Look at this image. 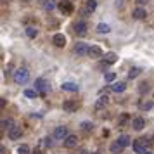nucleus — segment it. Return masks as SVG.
Wrapping results in <instances>:
<instances>
[{
	"instance_id": "obj_27",
	"label": "nucleus",
	"mask_w": 154,
	"mask_h": 154,
	"mask_svg": "<svg viewBox=\"0 0 154 154\" xmlns=\"http://www.w3.org/2000/svg\"><path fill=\"white\" fill-rule=\"evenodd\" d=\"M82 128H83L85 132H92V130H94V123H90V121H83V123H82Z\"/></svg>"
},
{
	"instance_id": "obj_33",
	"label": "nucleus",
	"mask_w": 154,
	"mask_h": 154,
	"mask_svg": "<svg viewBox=\"0 0 154 154\" xmlns=\"http://www.w3.org/2000/svg\"><path fill=\"white\" fill-rule=\"evenodd\" d=\"M36 94H38L36 90H24V95L26 97H36Z\"/></svg>"
},
{
	"instance_id": "obj_10",
	"label": "nucleus",
	"mask_w": 154,
	"mask_h": 154,
	"mask_svg": "<svg viewBox=\"0 0 154 154\" xmlns=\"http://www.w3.org/2000/svg\"><path fill=\"white\" fill-rule=\"evenodd\" d=\"M52 43L56 45V47H64L66 45V36L63 33H56V35L52 36Z\"/></svg>"
},
{
	"instance_id": "obj_19",
	"label": "nucleus",
	"mask_w": 154,
	"mask_h": 154,
	"mask_svg": "<svg viewBox=\"0 0 154 154\" xmlns=\"http://www.w3.org/2000/svg\"><path fill=\"white\" fill-rule=\"evenodd\" d=\"M14 121L11 118H7V119H2V130H11V128H14Z\"/></svg>"
},
{
	"instance_id": "obj_17",
	"label": "nucleus",
	"mask_w": 154,
	"mask_h": 154,
	"mask_svg": "<svg viewBox=\"0 0 154 154\" xmlns=\"http://www.w3.org/2000/svg\"><path fill=\"white\" fill-rule=\"evenodd\" d=\"M107 99H109L107 95H100V97L97 99V102H95V109H97V111H100V109L107 104Z\"/></svg>"
},
{
	"instance_id": "obj_31",
	"label": "nucleus",
	"mask_w": 154,
	"mask_h": 154,
	"mask_svg": "<svg viewBox=\"0 0 154 154\" xmlns=\"http://www.w3.org/2000/svg\"><path fill=\"white\" fill-rule=\"evenodd\" d=\"M139 90H140V94H144V92H147V90H149V83H147V82H144V83H140Z\"/></svg>"
},
{
	"instance_id": "obj_8",
	"label": "nucleus",
	"mask_w": 154,
	"mask_h": 154,
	"mask_svg": "<svg viewBox=\"0 0 154 154\" xmlns=\"http://www.w3.org/2000/svg\"><path fill=\"white\" fill-rule=\"evenodd\" d=\"M76 107H78L76 100H71V99H68V100H64V102H63V109L66 112H75V111H76Z\"/></svg>"
},
{
	"instance_id": "obj_15",
	"label": "nucleus",
	"mask_w": 154,
	"mask_h": 154,
	"mask_svg": "<svg viewBox=\"0 0 154 154\" xmlns=\"http://www.w3.org/2000/svg\"><path fill=\"white\" fill-rule=\"evenodd\" d=\"M123 149H125V147L121 146L118 140H116V142H112L111 146H109V151H111L112 154H121V152H123Z\"/></svg>"
},
{
	"instance_id": "obj_13",
	"label": "nucleus",
	"mask_w": 154,
	"mask_h": 154,
	"mask_svg": "<svg viewBox=\"0 0 154 154\" xmlns=\"http://www.w3.org/2000/svg\"><path fill=\"white\" fill-rule=\"evenodd\" d=\"M132 16L135 17V19H146V17H147V12H146V9L137 7V9H133Z\"/></svg>"
},
{
	"instance_id": "obj_35",
	"label": "nucleus",
	"mask_w": 154,
	"mask_h": 154,
	"mask_svg": "<svg viewBox=\"0 0 154 154\" xmlns=\"http://www.w3.org/2000/svg\"><path fill=\"white\" fill-rule=\"evenodd\" d=\"M135 2H137L139 5H142V4H147V0H135Z\"/></svg>"
},
{
	"instance_id": "obj_2",
	"label": "nucleus",
	"mask_w": 154,
	"mask_h": 154,
	"mask_svg": "<svg viewBox=\"0 0 154 154\" xmlns=\"http://www.w3.org/2000/svg\"><path fill=\"white\" fill-rule=\"evenodd\" d=\"M147 144H149V140L147 139H139L133 142V151L137 154H147Z\"/></svg>"
},
{
	"instance_id": "obj_29",
	"label": "nucleus",
	"mask_w": 154,
	"mask_h": 154,
	"mask_svg": "<svg viewBox=\"0 0 154 154\" xmlns=\"http://www.w3.org/2000/svg\"><path fill=\"white\" fill-rule=\"evenodd\" d=\"M140 75V68H132V69L128 71V78H135Z\"/></svg>"
},
{
	"instance_id": "obj_20",
	"label": "nucleus",
	"mask_w": 154,
	"mask_h": 154,
	"mask_svg": "<svg viewBox=\"0 0 154 154\" xmlns=\"http://www.w3.org/2000/svg\"><path fill=\"white\" fill-rule=\"evenodd\" d=\"M63 90H68V92H78V85L71 83V82H68V83H63Z\"/></svg>"
},
{
	"instance_id": "obj_1",
	"label": "nucleus",
	"mask_w": 154,
	"mask_h": 154,
	"mask_svg": "<svg viewBox=\"0 0 154 154\" xmlns=\"http://www.w3.org/2000/svg\"><path fill=\"white\" fill-rule=\"evenodd\" d=\"M14 82L17 85H23V83H26L29 80V73H28V69L26 68H19V69H16L14 71Z\"/></svg>"
},
{
	"instance_id": "obj_24",
	"label": "nucleus",
	"mask_w": 154,
	"mask_h": 154,
	"mask_svg": "<svg viewBox=\"0 0 154 154\" xmlns=\"http://www.w3.org/2000/svg\"><path fill=\"white\" fill-rule=\"evenodd\" d=\"M128 119H130L128 114H121V116L118 118V126H125L126 123H128Z\"/></svg>"
},
{
	"instance_id": "obj_9",
	"label": "nucleus",
	"mask_w": 154,
	"mask_h": 154,
	"mask_svg": "<svg viewBox=\"0 0 154 154\" xmlns=\"http://www.w3.org/2000/svg\"><path fill=\"white\" fill-rule=\"evenodd\" d=\"M23 135V128L21 126H14V128H11L9 130V139L11 140H19Z\"/></svg>"
},
{
	"instance_id": "obj_4",
	"label": "nucleus",
	"mask_w": 154,
	"mask_h": 154,
	"mask_svg": "<svg viewBox=\"0 0 154 154\" xmlns=\"http://www.w3.org/2000/svg\"><path fill=\"white\" fill-rule=\"evenodd\" d=\"M57 7H59V11H61L63 14H71V12H73V4H71L69 0H61Z\"/></svg>"
},
{
	"instance_id": "obj_5",
	"label": "nucleus",
	"mask_w": 154,
	"mask_h": 154,
	"mask_svg": "<svg viewBox=\"0 0 154 154\" xmlns=\"http://www.w3.org/2000/svg\"><path fill=\"white\" fill-rule=\"evenodd\" d=\"M68 135H69L68 133V126H57L54 130V139H57V140H64Z\"/></svg>"
},
{
	"instance_id": "obj_26",
	"label": "nucleus",
	"mask_w": 154,
	"mask_h": 154,
	"mask_svg": "<svg viewBox=\"0 0 154 154\" xmlns=\"http://www.w3.org/2000/svg\"><path fill=\"white\" fill-rule=\"evenodd\" d=\"M54 7H56V4H54V2H52V0H45V2H43V9H45V11H54Z\"/></svg>"
},
{
	"instance_id": "obj_37",
	"label": "nucleus",
	"mask_w": 154,
	"mask_h": 154,
	"mask_svg": "<svg viewBox=\"0 0 154 154\" xmlns=\"http://www.w3.org/2000/svg\"><path fill=\"white\" fill-rule=\"evenodd\" d=\"M2 2H4V4H7V2H9V0H2Z\"/></svg>"
},
{
	"instance_id": "obj_21",
	"label": "nucleus",
	"mask_w": 154,
	"mask_h": 154,
	"mask_svg": "<svg viewBox=\"0 0 154 154\" xmlns=\"http://www.w3.org/2000/svg\"><path fill=\"white\" fill-rule=\"evenodd\" d=\"M118 142H119L123 147L130 146V137H128V135H119V137H118Z\"/></svg>"
},
{
	"instance_id": "obj_12",
	"label": "nucleus",
	"mask_w": 154,
	"mask_h": 154,
	"mask_svg": "<svg viewBox=\"0 0 154 154\" xmlns=\"http://www.w3.org/2000/svg\"><path fill=\"white\" fill-rule=\"evenodd\" d=\"M88 56L90 57H102V49L99 45H90L88 49Z\"/></svg>"
},
{
	"instance_id": "obj_14",
	"label": "nucleus",
	"mask_w": 154,
	"mask_h": 154,
	"mask_svg": "<svg viewBox=\"0 0 154 154\" xmlns=\"http://www.w3.org/2000/svg\"><path fill=\"white\" fill-rule=\"evenodd\" d=\"M132 126L135 128V130H142V128L146 126V119H144V118H140V116H137V118H133Z\"/></svg>"
},
{
	"instance_id": "obj_3",
	"label": "nucleus",
	"mask_w": 154,
	"mask_h": 154,
	"mask_svg": "<svg viewBox=\"0 0 154 154\" xmlns=\"http://www.w3.org/2000/svg\"><path fill=\"white\" fill-rule=\"evenodd\" d=\"M35 90L38 92V94H42V95H45L47 92H49V83L43 80V78H38L35 82Z\"/></svg>"
},
{
	"instance_id": "obj_38",
	"label": "nucleus",
	"mask_w": 154,
	"mask_h": 154,
	"mask_svg": "<svg viewBox=\"0 0 154 154\" xmlns=\"http://www.w3.org/2000/svg\"><path fill=\"white\" fill-rule=\"evenodd\" d=\"M94 154H99V152H94Z\"/></svg>"
},
{
	"instance_id": "obj_7",
	"label": "nucleus",
	"mask_w": 154,
	"mask_h": 154,
	"mask_svg": "<svg viewBox=\"0 0 154 154\" xmlns=\"http://www.w3.org/2000/svg\"><path fill=\"white\" fill-rule=\"evenodd\" d=\"M78 146V137L76 135H68L66 139H64V147L66 149H75Z\"/></svg>"
},
{
	"instance_id": "obj_36",
	"label": "nucleus",
	"mask_w": 154,
	"mask_h": 154,
	"mask_svg": "<svg viewBox=\"0 0 154 154\" xmlns=\"http://www.w3.org/2000/svg\"><path fill=\"white\" fill-rule=\"evenodd\" d=\"M33 154H43V151H40V149H35V152Z\"/></svg>"
},
{
	"instance_id": "obj_23",
	"label": "nucleus",
	"mask_w": 154,
	"mask_h": 154,
	"mask_svg": "<svg viewBox=\"0 0 154 154\" xmlns=\"http://www.w3.org/2000/svg\"><path fill=\"white\" fill-rule=\"evenodd\" d=\"M95 7H97V2H95V0H87V11H88V12H94V11H95Z\"/></svg>"
},
{
	"instance_id": "obj_32",
	"label": "nucleus",
	"mask_w": 154,
	"mask_h": 154,
	"mask_svg": "<svg viewBox=\"0 0 154 154\" xmlns=\"http://www.w3.org/2000/svg\"><path fill=\"white\" fill-rule=\"evenodd\" d=\"M114 78H116V75H114L112 71H109V73H106V82H114Z\"/></svg>"
},
{
	"instance_id": "obj_34",
	"label": "nucleus",
	"mask_w": 154,
	"mask_h": 154,
	"mask_svg": "<svg viewBox=\"0 0 154 154\" xmlns=\"http://www.w3.org/2000/svg\"><path fill=\"white\" fill-rule=\"evenodd\" d=\"M42 146H45V147H50V146H52V139H50V137H47V139H43Z\"/></svg>"
},
{
	"instance_id": "obj_28",
	"label": "nucleus",
	"mask_w": 154,
	"mask_h": 154,
	"mask_svg": "<svg viewBox=\"0 0 154 154\" xmlns=\"http://www.w3.org/2000/svg\"><path fill=\"white\" fill-rule=\"evenodd\" d=\"M26 35H28L29 38H35V36L38 35V31H36L33 26H29V28H26Z\"/></svg>"
},
{
	"instance_id": "obj_11",
	"label": "nucleus",
	"mask_w": 154,
	"mask_h": 154,
	"mask_svg": "<svg viewBox=\"0 0 154 154\" xmlns=\"http://www.w3.org/2000/svg\"><path fill=\"white\" fill-rule=\"evenodd\" d=\"M88 45L87 43H83V42H78L76 45H75V52H76L78 56H85V54H88Z\"/></svg>"
},
{
	"instance_id": "obj_25",
	"label": "nucleus",
	"mask_w": 154,
	"mask_h": 154,
	"mask_svg": "<svg viewBox=\"0 0 154 154\" xmlns=\"http://www.w3.org/2000/svg\"><path fill=\"white\" fill-rule=\"evenodd\" d=\"M97 31H99V33H109V31H111V28H109V24L100 23V24L97 26Z\"/></svg>"
},
{
	"instance_id": "obj_16",
	"label": "nucleus",
	"mask_w": 154,
	"mask_h": 154,
	"mask_svg": "<svg viewBox=\"0 0 154 154\" xmlns=\"http://www.w3.org/2000/svg\"><path fill=\"white\" fill-rule=\"evenodd\" d=\"M118 61V56L114 54V52H107V54H104V63L106 64H114Z\"/></svg>"
},
{
	"instance_id": "obj_18",
	"label": "nucleus",
	"mask_w": 154,
	"mask_h": 154,
	"mask_svg": "<svg viewBox=\"0 0 154 154\" xmlns=\"http://www.w3.org/2000/svg\"><path fill=\"white\" fill-rule=\"evenodd\" d=\"M126 88V85L123 83V82H116V83H112L111 85V90L112 92H116V94H118V92H123Z\"/></svg>"
},
{
	"instance_id": "obj_22",
	"label": "nucleus",
	"mask_w": 154,
	"mask_h": 154,
	"mask_svg": "<svg viewBox=\"0 0 154 154\" xmlns=\"http://www.w3.org/2000/svg\"><path fill=\"white\" fill-rule=\"evenodd\" d=\"M152 106H154V104L151 102V100H147V102H146V100H142V102L139 104V107L142 109V111H149V109H151Z\"/></svg>"
},
{
	"instance_id": "obj_30",
	"label": "nucleus",
	"mask_w": 154,
	"mask_h": 154,
	"mask_svg": "<svg viewBox=\"0 0 154 154\" xmlns=\"http://www.w3.org/2000/svg\"><path fill=\"white\" fill-rule=\"evenodd\" d=\"M17 154H29V147L26 144H23V146L17 147Z\"/></svg>"
},
{
	"instance_id": "obj_6",
	"label": "nucleus",
	"mask_w": 154,
	"mask_h": 154,
	"mask_svg": "<svg viewBox=\"0 0 154 154\" xmlns=\"http://www.w3.org/2000/svg\"><path fill=\"white\" fill-rule=\"evenodd\" d=\"M75 33H76L78 36L87 35V23L85 21H76L75 23Z\"/></svg>"
}]
</instances>
